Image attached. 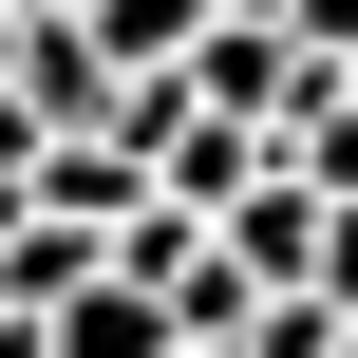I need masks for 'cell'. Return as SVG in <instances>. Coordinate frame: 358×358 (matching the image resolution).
<instances>
[{
  "label": "cell",
  "mask_w": 358,
  "mask_h": 358,
  "mask_svg": "<svg viewBox=\"0 0 358 358\" xmlns=\"http://www.w3.org/2000/svg\"><path fill=\"white\" fill-rule=\"evenodd\" d=\"M19 113H38L57 151L113 132V57H94V19H19Z\"/></svg>",
  "instance_id": "cell-1"
},
{
  "label": "cell",
  "mask_w": 358,
  "mask_h": 358,
  "mask_svg": "<svg viewBox=\"0 0 358 358\" xmlns=\"http://www.w3.org/2000/svg\"><path fill=\"white\" fill-rule=\"evenodd\" d=\"M227 264H245L264 302H321V189H302V170H264V189L227 208Z\"/></svg>",
  "instance_id": "cell-2"
},
{
  "label": "cell",
  "mask_w": 358,
  "mask_h": 358,
  "mask_svg": "<svg viewBox=\"0 0 358 358\" xmlns=\"http://www.w3.org/2000/svg\"><path fill=\"white\" fill-rule=\"evenodd\" d=\"M57 358H170V302L151 283H94V302H57Z\"/></svg>",
  "instance_id": "cell-3"
},
{
  "label": "cell",
  "mask_w": 358,
  "mask_h": 358,
  "mask_svg": "<svg viewBox=\"0 0 358 358\" xmlns=\"http://www.w3.org/2000/svg\"><path fill=\"white\" fill-rule=\"evenodd\" d=\"M321 302L358 321V208H321Z\"/></svg>",
  "instance_id": "cell-4"
},
{
  "label": "cell",
  "mask_w": 358,
  "mask_h": 358,
  "mask_svg": "<svg viewBox=\"0 0 358 358\" xmlns=\"http://www.w3.org/2000/svg\"><path fill=\"white\" fill-rule=\"evenodd\" d=\"M340 358H358V340H340Z\"/></svg>",
  "instance_id": "cell-5"
}]
</instances>
